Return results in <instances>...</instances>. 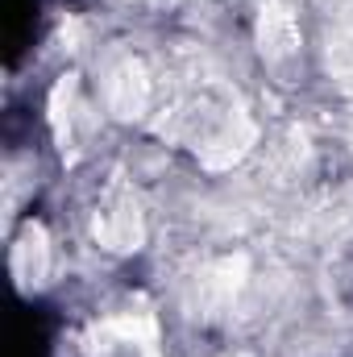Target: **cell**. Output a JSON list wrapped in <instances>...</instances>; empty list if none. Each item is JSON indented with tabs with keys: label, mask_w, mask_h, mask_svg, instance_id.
Here are the masks:
<instances>
[{
	"label": "cell",
	"mask_w": 353,
	"mask_h": 357,
	"mask_svg": "<svg viewBox=\"0 0 353 357\" xmlns=\"http://www.w3.org/2000/svg\"><path fill=\"white\" fill-rule=\"evenodd\" d=\"M13 274H17V282L25 291L42 287L46 274H50V237H46V229L38 220H29L13 241Z\"/></svg>",
	"instance_id": "cell-6"
},
{
	"label": "cell",
	"mask_w": 353,
	"mask_h": 357,
	"mask_svg": "<svg viewBox=\"0 0 353 357\" xmlns=\"http://www.w3.org/2000/svg\"><path fill=\"white\" fill-rule=\"evenodd\" d=\"M91 233H96V241H100L104 250H112V254H133V250H142V241H146V212H142L137 195H133L129 187H121V183L108 187V191L100 195V204H96Z\"/></svg>",
	"instance_id": "cell-2"
},
{
	"label": "cell",
	"mask_w": 353,
	"mask_h": 357,
	"mask_svg": "<svg viewBox=\"0 0 353 357\" xmlns=\"http://www.w3.org/2000/svg\"><path fill=\"white\" fill-rule=\"evenodd\" d=\"M96 121H100V116L88 108L80 79H75V75H63V79L54 84V91H50V125H54L59 146H63V150H84V142L91 137Z\"/></svg>",
	"instance_id": "cell-4"
},
{
	"label": "cell",
	"mask_w": 353,
	"mask_h": 357,
	"mask_svg": "<svg viewBox=\"0 0 353 357\" xmlns=\"http://www.w3.org/2000/svg\"><path fill=\"white\" fill-rule=\"evenodd\" d=\"M250 282V258L246 254H229V258H212L208 266L195 274V307L200 316H220L237 303V295Z\"/></svg>",
	"instance_id": "cell-3"
},
{
	"label": "cell",
	"mask_w": 353,
	"mask_h": 357,
	"mask_svg": "<svg viewBox=\"0 0 353 357\" xmlns=\"http://www.w3.org/2000/svg\"><path fill=\"white\" fill-rule=\"evenodd\" d=\"M258 46H262L266 67H274V71L295 67V59H299V21H295V13H291L283 0H270L262 8Z\"/></svg>",
	"instance_id": "cell-5"
},
{
	"label": "cell",
	"mask_w": 353,
	"mask_h": 357,
	"mask_svg": "<svg viewBox=\"0 0 353 357\" xmlns=\"http://www.w3.org/2000/svg\"><path fill=\"white\" fill-rule=\"evenodd\" d=\"M100 100L112 116L121 121H133V116H146L154 108V71L146 67V59L137 54H117L108 59L104 67V79H100Z\"/></svg>",
	"instance_id": "cell-1"
}]
</instances>
